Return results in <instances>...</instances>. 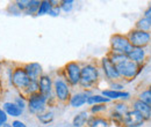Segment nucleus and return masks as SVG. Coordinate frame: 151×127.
Here are the masks:
<instances>
[{
    "label": "nucleus",
    "mask_w": 151,
    "mask_h": 127,
    "mask_svg": "<svg viewBox=\"0 0 151 127\" xmlns=\"http://www.w3.org/2000/svg\"><path fill=\"white\" fill-rule=\"evenodd\" d=\"M101 68H102V71H104L105 76H106L108 80H111V81H114V82H115L117 79L121 77L119 72H117L116 66L111 61V59H109L108 57H105V58L101 59Z\"/></svg>",
    "instance_id": "9"
},
{
    "label": "nucleus",
    "mask_w": 151,
    "mask_h": 127,
    "mask_svg": "<svg viewBox=\"0 0 151 127\" xmlns=\"http://www.w3.org/2000/svg\"><path fill=\"white\" fill-rule=\"evenodd\" d=\"M102 96L107 97L108 99L111 101H115V99H122L126 101V99H129L130 98V94L128 91H117V90H112V89H106V90H102L101 92Z\"/></svg>",
    "instance_id": "14"
},
{
    "label": "nucleus",
    "mask_w": 151,
    "mask_h": 127,
    "mask_svg": "<svg viewBox=\"0 0 151 127\" xmlns=\"http://www.w3.org/2000/svg\"><path fill=\"white\" fill-rule=\"evenodd\" d=\"M87 98H88V95H87V92L86 91H84V92H77L73 96H71L70 97V106L71 108H80V106H83V105H85L86 103H87Z\"/></svg>",
    "instance_id": "16"
},
{
    "label": "nucleus",
    "mask_w": 151,
    "mask_h": 127,
    "mask_svg": "<svg viewBox=\"0 0 151 127\" xmlns=\"http://www.w3.org/2000/svg\"><path fill=\"white\" fill-rule=\"evenodd\" d=\"M54 91L56 95V98L60 102H68L70 101V88L66 83L60 77H57L54 82Z\"/></svg>",
    "instance_id": "8"
},
{
    "label": "nucleus",
    "mask_w": 151,
    "mask_h": 127,
    "mask_svg": "<svg viewBox=\"0 0 151 127\" xmlns=\"http://www.w3.org/2000/svg\"><path fill=\"white\" fill-rule=\"evenodd\" d=\"M2 110L6 112L7 116H11V117H14V118L20 117L22 114V112H23L15 103H11V102L4 103L2 104Z\"/></svg>",
    "instance_id": "17"
},
{
    "label": "nucleus",
    "mask_w": 151,
    "mask_h": 127,
    "mask_svg": "<svg viewBox=\"0 0 151 127\" xmlns=\"http://www.w3.org/2000/svg\"><path fill=\"white\" fill-rule=\"evenodd\" d=\"M144 123H145V120L143 119V117L137 111L132 109L123 117L122 125L124 127H141L143 126Z\"/></svg>",
    "instance_id": "10"
},
{
    "label": "nucleus",
    "mask_w": 151,
    "mask_h": 127,
    "mask_svg": "<svg viewBox=\"0 0 151 127\" xmlns=\"http://www.w3.org/2000/svg\"><path fill=\"white\" fill-rule=\"evenodd\" d=\"M111 49L112 52L128 55L132 51L134 46L130 44L128 37L121 34H114L111 37Z\"/></svg>",
    "instance_id": "1"
},
{
    "label": "nucleus",
    "mask_w": 151,
    "mask_h": 127,
    "mask_svg": "<svg viewBox=\"0 0 151 127\" xmlns=\"http://www.w3.org/2000/svg\"><path fill=\"white\" fill-rule=\"evenodd\" d=\"M47 102H48V99L41 92L30 95L29 96V99H28V109H29V112L33 113V114H36V116L43 113L45 111Z\"/></svg>",
    "instance_id": "5"
},
{
    "label": "nucleus",
    "mask_w": 151,
    "mask_h": 127,
    "mask_svg": "<svg viewBox=\"0 0 151 127\" xmlns=\"http://www.w3.org/2000/svg\"><path fill=\"white\" fill-rule=\"evenodd\" d=\"M111 102V99H108L107 97L102 96V95H91L87 98V104L88 105H96V104H106Z\"/></svg>",
    "instance_id": "20"
},
{
    "label": "nucleus",
    "mask_w": 151,
    "mask_h": 127,
    "mask_svg": "<svg viewBox=\"0 0 151 127\" xmlns=\"http://www.w3.org/2000/svg\"><path fill=\"white\" fill-rule=\"evenodd\" d=\"M29 82H30V79H29L28 74L26 73L24 68H20L19 67V68L14 70V72L12 74V83L17 89H19V90L23 89L24 90L28 87Z\"/></svg>",
    "instance_id": "7"
},
{
    "label": "nucleus",
    "mask_w": 151,
    "mask_h": 127,
    "mask_svg": "<svg viewBox=\"0 0 151 127\" xmlns=\"http://www.w3.org/2000/svg\"><path fill=\"white\" fill-rule=\"evenodd\" d=\"M59 12H60V7L54 5L52 8H51V11L49 12V15H51V16H58L59 15Z\"/></svg>",
    "instance_id": "33"
},
{
    "label": "nucleus",
    "mask_w": 151,
    "mask_h": 127,
    "mask_svg": "<svg viewBox=\"0 0 151 127\" xmlns=\"http://www.w3.org/2000/svg\"><path fill=\"white\" fill-rule=\"evenodd\" d=\"M23 68L32 81H38V79L42 76V66L37 62L27 64Z\"/></svg>",
    "instance_id": "13"
},
{
    "label": "nucleus",
    "mask_w": 151,
    "mask_h": 127,
    "mask_svg": "<svg viewBox=\"0 0 151 127\" xmlns=\"http://www.w3.org/2000/svg\"><path fill=\"white\" fill-rule=\"evenodd\" d=\"M87 126L88 127H109V121H108L107 119H105V118L92 116V117L88 118Z\"/></svg>",
    "instance_id": "19"
},
{
    "label": "nucleus",
    "mask_w": 151,
    "mask_h": 127,
    "mask_svg": "<svg viewBox=\"0 0 151 127\" xmlns=\"http://www.w3.org/2000/svg\"><path fill=\"white\" fill-rule=\"evenodd\" d=\"M132 61H134L135 64H137L138 66H142L143 62L145 61V58H147V52L144 49H141V48H134L132 51L127 55Z\"/></svg>",
    "instance_id": "15"
},
{
    "label": "nucleus",
    "mask_w": 151,
    "mask_h": 127,
    "mask_svg": "<svg viewBox=\"0 0 151 127\" xmlns=\"http://www.w3.org/2000/svg\"><path fill=\"white\" fill-rule=\"evenodd\" d=\"M11 125H12V127H27V125L24 123H22L20 120H14Z\"/></svg>",
    "instance_id": "35"
},
{
    "label": "nucleus",
    "mask_w": 151,
    "mask_h": 127,
    "mask_svg": "<svg viewBox=\"0 0 151 127\" xmlns=\"http://www.w3.org/2000/svg\"><path fill=\"white\" fill-rule=\"evenodd\" d=\"M65 76L68 79V82L71 86H77L80 83V76H81V67L76 61L68 62L65 65Z\"/></svg>",
    "instance_id": "6"
},
{
    "label": "nucleus",
    "mask_w": 151,
    "mask_h": 127,
    "mask_svg": "<svg viewBox=\"0 0 151 127\" xmlns=\"http://www.w3.org/2000/svg\"><path fill=\"white\" fill-rule=\"evenodd\" d=\"M15 104H17V105H18V106H19V108L22 110V111L26 109V106H27V104H26V101H24L22 97H20V96L15 98Z\"/></svg>",
    "instance_id": "31"
},
{
    "label": "nucleus",
    "mask_w": 151,
    "mask_h": 127,
    "mask_svg": "<svg viewBox=\"0 0 151 127\" xmlns=\"http://www.w3.org/2000/svg\"><path fill=\"white\" fill-rule=\"evenodd\" d=\"M88 112L87 111H81L79 113H77L75 117H73V120H72V126L73 127H84L87 121H88Z\"/></svg>",
    "instance_id": "18"
},
{
    "label": "nucleus",
    "mask_w": 151,
    "mask_h": 127,
    "mask_svg": "<svg viewBox=\"0 0 151 127\" xmlns=\"http://www.w3.org/2000/svg\"><path fill=\"white\" fill-rule=\"evenodd\" d=\"M135 29H137V30H142V31H149V33H150L151 22L148 20V18H145L144 16H143V18H139V20L136 22V24H135Z\"/></svg>",
    "instance_id": "23"
},
{
    "label": "nucleus",
    "mask_w": 151,
    "mask_h": 127,
    "mask_svg": "<svg viewBox=\"0 0 151 127\" xmlns=\"http://www.w3.org/2000/svg\"><path fill=\"white\" fill-rule=\"evenodd\" d=\"M38 86H40V92L49 101V98L52 96V81L51 77L48 75H42L38 79Z\"/></svg>",
    "instance_id": "11"
},
{
    "label": "nucleus",
    "mask_w": 151,
    "mask_h": 127,
    "mask_svg": "<svg viewBox=\"0 0 151 127\" xmlns=\"http://www.w3.org/2000/svg\"><path fill=\"white\" fill-rule=\"evenodd\" d=\"M52 6H54V5H52V1H49V0H43V1H41L37 15L41 16V15H44V14H49V12L51 11Z\"/></svg>",
    "instance_id": "25"
},
{
    "label": "nucleus",
    "mask_w": 151,
    "mask_h": 127,
    "mask_svg": "<svg viewBox=\"0 0 151 127\" xmlns=\"http://www.w3.org/2000/svg\"><path fill=\"white\" fill-rule=\"evenodd\" d=\"M54 118H55V116H54V112H51V111H44L43 113L37 114V119L43 125H48V124L52 123Z\"/></svg>",
    "instance_id": "24"
},
{
    "label": "nucleus",
    "mask_w": 151,
    "mask_h": 127,
    "mask_svg": "<svg viewBox=\"0 0 151 127\" xmlns=\"http://www.w3.org/2000/svg\"><path fill=\"white\" fill-rule=\"evenodd\" d=\"M99 79L98 68L92 64H87L81 68V76H80V86L85 89L93 87Z\"/></svg>",
    "instance_id": "2"
},
{
    "label": "nucleus",
    "mask_w": 151,
    "mask_h": 127,
    "mask_svg": "<svg viewBox=\"0 0 151 127\" xmlns=\"http://www.w3.org/2000/svg\"><path fill=\"white\" fill-rule=\"evenodd\" d=\"M144 18H148V20L151 22V6L147 9V11H145V12H144Z\"/></svg>",
    "instance_id": "36"
},
{
    "label": "nucleus",
    "mask_w": 151,
    "mask_h": 127,
    "mask_svg": "<svg viewBox=\"0 0 151 127\" xmlns=\"http://www.w3.org/2000/svg\"><path fill=\"white\" fill-rule=\"evenodd\" d=\"M137 98H138L139 101H142L143 103L148 104L149 106H151V87H149V88H147V89L141 91V92L138 94Z\"/></svg>",
    "instance_id": "26"
},
{
    "label": "nucleus",
    "mask_w": 151,
    "mask_h": 127,
    "mask_svg": "<svg viewBox=\"0 0 151 127\" xmlns=\"http://www.w3.org/2000/svg\"><path fill=\"white\" fill-rule=\"evenodd\" d=\"M111 88H112V90H117V91H123V84H121V83H117V82H112V84H111Z\"/></svg>",
    "instance_id": "34"
},
{
    "label": "nucleus",
    "mask_w": 151,
    "mask_h": 127,
    "mask_svg": "<svg viewBox=\"0 0 151 127\" xmlns=\"http://www.w3.org/2000/svg\"><path fill=\"white\" fill-rule=\"evenodd\" d=\"M106 110H107L106 104H96V105H92L90 111L92 113H98V112H102V111H106Z\"/></svg>",
    "instance_id": "29"
},
{
    "label": "nucleus",
    "mask_w": 151,
    "mask_h": 127,
    "mask_svg": "<svg viewBox=\"0 0 151 127\" xmlns=\"http://www.w3.org/2000/svg\"><path fill=\"white\" fill-rule=\"evenodd\" d=\"M116 68L121 77H124L127 80H134L138 75V73L141 72L142 66H138L137 64H135L128 58L124 61L116 65Z\"/></svg>",
    "instance_id": "3"
},
{
    "label": "nucleus",
    "mask_w": 151,
    "mask_h": 127,
    "mask_svg": "<svg viewBox=\"0 0 151 127\" xmlns=\"http://www.w3.org/2000/svg\"><path fill=\"white\" fill-rule=\"evenodd\" d=\"M28 1H29V0H19V1L15 2V5L18 6L20 12H24V11H26L27 5H28Z\"/></svg>",
    "instance_id": "30"
},
{
    "label": "nucleus",
    "mask_w": 151,
    "mask_h": 127,
    "mask_svg": "<svg viewBox=\"0 0 151 127\" xmlns=\"http://www.w3.org/2000/svg\"><path fill=\"white\" fill-rule=\"evenodd\" d=\"M24 91L30 96V95H34V94H37L40 92V86H38V81H32L29 82L28 87L24 89Z\"/></svg>",
    "instance_id": "27"
},
{
    "label": "nucleus",
    "mask_w": 151,
    "mask_h": 127,
    "mask_svg": "<svg viewBox=\"0 0 151 127\" xmlns=\"http://www.w3.org/2000/svg\"><path fill=\"white\" fill-rule=\"evenodd\" d=\"M132 110L137 111L143 117V119L145 121H149L151 119V106H149L148 104H145L142 101H139L138 98H136V99L132 101Z\"/></svg>",
    "instance_id": "12"
},
{
    "label": "nucleus",
    "mask_w": 151,
    "mask_h": 127,
    "mask_svg": "<svg viewBox=\"0 0 151 127\" xmlns=\"http://www.w3.org/2000/svg\"><path fill=\"white\" fill-rule=\"evenodd\" d=\"M59 7H60V9H62L63 12L69 13V12H71L72 8H73V1H72V0H63V1L60 2Z\"/></svg>",
    "instance_id": "28"
},
{
    "label": "nucleus",
    "mask_w": 151,
    "mask_h": 127,
    "mask_svg": "<svg viewBox=\"0 0 151 127\" xmlns=\"http://www.w3.org/2000/svg\"><path fill=\"white\" fill-rule=\"evenodd\" d=\"M0 127H12V125H11V124H4L2 126H0Z\"/></svg>",
    "instance_id": "37"
},
{
    "label": "nucleus",
    "mask_w": 151,
    "mask_h": 127,
    "mask_svg": "<svg viewBox=\"0 0 151 127\" xmlns=\"http://www.w3.org/2000/svg\"><path fill=\"white\" fill-rule=\"evenodd\" d=\"M40 5H41V1H37V0H29L24 13H26L27 15L37 14L38 9H40Z\"/></svg>",
    "instance_id": "22"
},
{
    "label": "nucleus",
    "mask_w": 151,
    "mask_h": 127,
    "mask_svg": "<svg viewBox=\"0 0 151 127\" xmlns=\"http://www.w3.org/2000/svg\"><path fill=\"white\" fill-rule=\"evenodd\" d=\"M128 39L134 48H141L144 49L151 43V33L149 31H142L137 29H132L128 33Z\"/></svg>",
    "instance_id": "4"
},
{
    "label": "nucleus",
    "mask_w": 151,
    "mask_h": 127,
    "mask_svg": "<svg viewBox=\"0 0 151 127\" xmlns=\"http://www.w3.org/2000/svg\"><path fill=\"white\" fill-rule=\"evenodd\" d=\"M4 124H7V114L0 108V126H2Z\"/></svg>",
    "instance_id": "32"
},
{
    "label": "nucleus",
    "mask_w": 151,
    "mask_h": 127,
    "mask_svg": "<svg viewBox=\"0 0 151 127\" xmlns=\"http://www.w3.org/2000/svg\"><path fill=\"white\" fill-rule=\"evenodd\" d=\"M112 111L116 112V113L120 114L121 117H124V116L130 111V109H129V106H128L124 102H117V103L114 104Z\"/></svg>",
    "instance_id": "21"
}]
</instances>
